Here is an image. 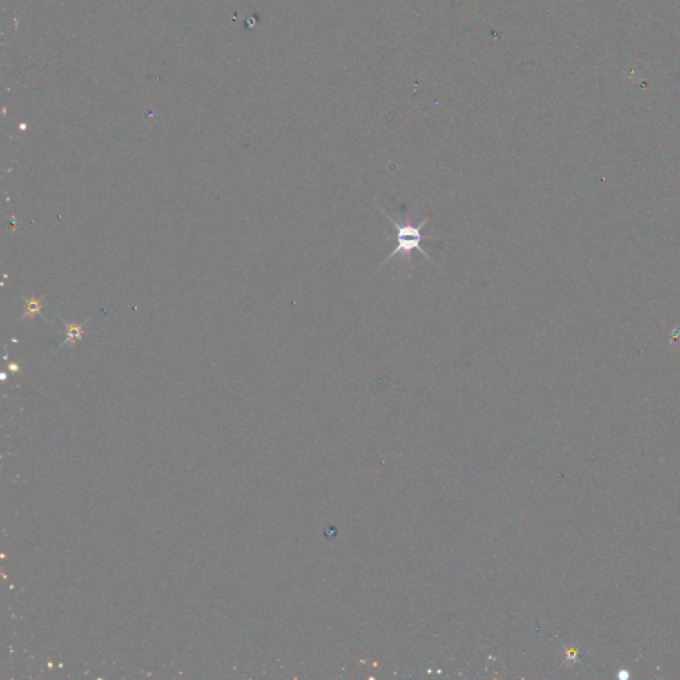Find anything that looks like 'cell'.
I'll return each instance as SVG.
<instances>
[{"label": "cell", "mask_w": 680, "mask_h": 680, "mask_svg": "<svg viewBox=\"0 0 680 680\" xmlns=\"http://www.w3.org/2000/svg\"><path fill=\"white\" fill-rule=\"evenodd\" d=\"M27 306H28L27 307V315H30V316H34L40 310V302L35 300V299H30L28 303H27Z\"/></svg>", "instance_id": "3"}, {"label": "cell", "mask_w": 680, "mask_h": 680, "mask_svg": "<svg viewBox=\"0 0 680 680\" xmlns=\"http://www.w3.org/2000/svg\"><path fill=\"white\" fill-rule=\"evenodd\" d=\"M383 214L385 217H387V220H388V221L394 225L395 230H396V234L392 237V238L395 240L396 244H395L394 251H392V253H391V254L385 258V261H383V263L379 266V269H382L387 262L391 261V260H392L395 255H398V254H401V255H404V257H407V258H411V254H412L414 251H418L420 254H422V255H424L428 261L434 262L432 261V258L427 254V251L421 247V244H422L424 241H428V240H435V238H437L435 235H424V234L421 233L422 227L427 225V222L429 221V218H425L424 221H421V222L418 224L416 226H414V225H411V224L401 225V224H399L398 221H395L391 215H388L385 211H383Z\"/></svg>", "instance_id": "1"}, {"label": "cell", "mask_w": 680, "mask_h": 680, "mask_svg": "<svg viewBox=\"0 0 680 680\" xmlns=\"http://www.w3.org/2000/svg\"><path fill=\"white\" fill-rule=\"evenodd\" d=\"M81 333H83V327L80 324H68V338L66 340V343L70 342L72 344H75L80 338H81Z\"/></svg>", "instance_id": "2"}]
</instances>
